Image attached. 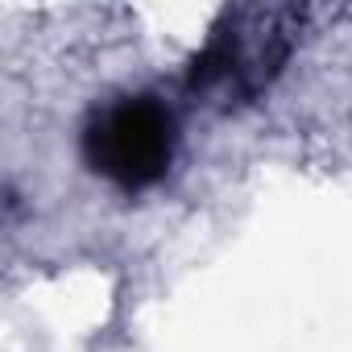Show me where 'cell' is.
I'll return each mask as SVG.
<instances>
[{
  "instance_id": "6da1fadb",
  "label": "cell",
  "mask_w": 352,
  "mask_h": 352,
  "mask_svg": "<svg viewBox=\"0 0 352 352\" xmlns=\"http://www.w3.org/2000/svg\"><path fill=\"white\" fill-rule=\"evenodd\" d=\"M174 157V116L157 100H120L87 129V162L124 191L157 183Z\"/></svg>"
}]
</instances>
